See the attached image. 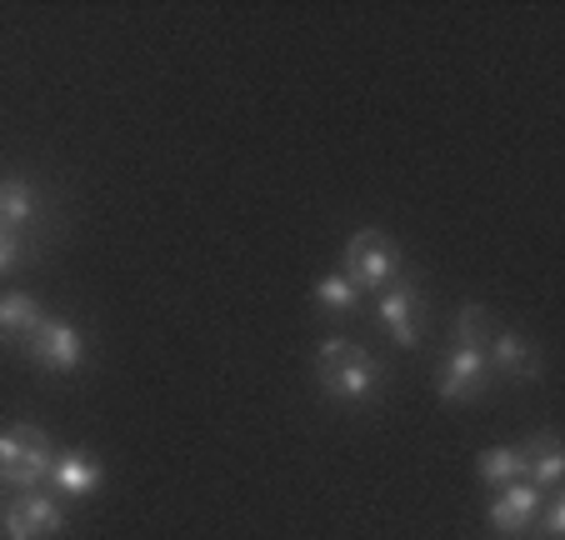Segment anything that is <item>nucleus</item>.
Here are the masks:
<instances>
[{"label":"nucleus","mask_w":565,"mask_h":540,"mask_svg":"<svg viewBox=\"0 0 565 540\" xmlns=\"http://www.w3.org/2000/svg\"><path fill=\"white\" fill-rule=\"evenodd\" d=\"M316 381L331 401H371L381 391V360L355 340H326L316 350Z\"/></svg>","instance_id":"obj_1"},{"label":"nucleus","mask_w":565,"mask_h":540,"mask_svg":"<svg viewBox=\"0 0 565 540\" xmlns=\"http://www.w3.org/2000/svg\"><path fill=\"white\" fill-rule=\"evenodd\" d=\"M55 466V445L41 425H11L0 431V486L35 490Z\"/></svg>","instance_id":"obj_2"},{"label":"nucleus","mask_w":565,"mask_h":540,"mask_svg":"<svg viewBox=\"0 0 565 540\" xmlns=\"http://www.w3.org/2000/svg\"><path fill=\"white\" fill-rule=\"evenodd\" d=\"M345 280H351L355 290H385L395 276V265H401V251H395V241L385 231H355L351 241H345Z\"/></svg>","instance_id":"obj_3"},{"label":"nucleus","mask_w":565,"mask_h":540,"mask_svg":"<svg viewBox=\"0 0 565 540\" xmlns=\"http://www.w3.org/2000/svg\"><path fill=\"white\" fill-rule=\"evenodd\" d=\"M25 350H31L35 366H45V371H61L71 375L81 360H86V336L71 326V320H51L41 316V326L31 330V340H25Z\"/></svg>","instance_id":"obj_4"},{"label":"nucleus","mask_w":565,"mask_h":540,"mask_svg":"<svg viewBox=\"0 0 565 540\" xmlns=\"http://www.w3.org/2000/svg\"><path fill=\"white\" fill-rule=\"evenodd\" d=\"M65 530L61 500L41 496V490H21V500H11L6 510V536L11 540H55Z\"/></svg>","instance_id":"obj_5"},{"label":"nucleus","mask_w":565,"mask_h":540,"mask_svg":"<svg viewBox=\"0 0 565 540\" xmlns=\"http://www.w3.org/2000/svg\"><path fill=\"white\" fill-rule=\"evenodd\" d=\"M420 290L416 286H391L381 290V300H375V316H381V326L391 330L401 346H420Z\"/></svg>","instance_id":"obj_6"},{"label":"nucleus","mask_w":565,"mask_h":540,"mask_svg":"<svg viewBox=\"0 0 565 540\" xmlns=\"http://www.w3.org/2000/svg\"><path fill=\"white\" fill-rule=\"evenodd\" d=\"M51 480L61 496L71 500H90L100 490V480H106V470H100V460L90 456V451H61L51 466Z\"/></svg>","instance_id":"obj_7"},{"label":"nucleus","mask_w":565,"mask_h":540,"mask_svg":"<svg viewBox=\"0 0 565 540\" xmlns=\"http://www.w3.org/2000/svg\"><path fill=\"white\" fill-rule=\"evenodd\" d=\"M440 401H470V395L486 391V356L480 350H450V360L440 366V381H436Z\"/></svg>","instance_id":"obj_8"},{"label":"nucleus","mask_w":565,"mask_h":540,"mask_svg":"<svg viewBox=\"0 0 565 540\" xmlns=\"http://www.w3.org/2000/svg\"><path fill=\"white\" fill-rule=\"evenodd\" d=\"M486 371L505 375V381H535L541 375V356H535V346L525 336H515V330H495L491 336V366Z\"/></svg>","instance_id":"obj_9"},{"label":"nucleus","mask_w":565,"mask_h":540,"mask_svg":"<svg viewBox=\"0 0 565 540\" xmlns=\"http://www.w3.org/2000/svg\"><path fill=\"white\" fill-rule=\"evenodd\" d=\"M541 490L531 486V480H511V486L501 490V500L491 506V526L501 530V536H515V530H525L535 516H541Z\"/></svg>","instance_id":"obj_10"},{"label":"nucleus","mask_w":565,"mask_h":540,"mask_svg":"<svg viewBox=\"0 0 565 540\" xmlns=\"http://www.w3.org/2000/svg\"><path fill=\"white\" fill-rule=\"evenodd\" d=\"M525 470H531V486H535V490L555 486V480L565 476V451H561V441H555V435H535V441L525 445Z\"/></svg>","instance_id":"obj_11"},{"label":"nucleus","mask_w":565,"mask_h":540,"mask_svg":"<svg viewBox=\"0 0 565 540\" xmlns=\"http://www.w3.org/2000/svg\"><path fill=\"white\" fill-rule=\"evenodd\" d=\"M35 326H41V310H35V300L25 296V290L0 296V340H15V346H25Z\"/></svg>","instance_id":"obj_12"},{"label":"nucleus","mask_w":565,"mask_h":540,"mask_svg":"<svg viewBox=\"0 0 565 540\" xmlns=\"http://www.w3.org/2000/svg\"><path fill=\"white\" fill-rule=\"evenodd\" d=\"M476 470H480V480H491V486H511V480L525 476V451L521 445H491V451H480Z\"/></svg>","instance_id":"obj_13"},{"label":"nucleus","mask_w":565,"mask_h":540,"mask_svg":"<svg viewBox=\"0 0 565 540\" xmlns=\"http://www.w3.org/2000/svg\"><path fill=\"white\" fill-rule=\"evenodd\" d=\"M35 215V195L25 180H0V225L6 231H15V225H25Z\"/></svg>","instance_id":"obj_14"},{"label":"nucleus","mask_w":565,"mask_h":540,"mask_svg":"<svg viewBox=\"0 0 565 540\" xmlns=\"http://www.w3.org/2000/svg\"><path fill=\"white\" fill-rule=\"evenodd\" d=\"M491 336H495V320H491V310L486 306H466L456 316V346L460 350H480Z\"/></svg>","instance_id":"obj_15"},{"label":"nucleus","mask_w":565,"mask_h":540,"mask_svg":"<svg viewBox=\"0 0 565 540\" xmlns=\"http://www.w3.org/2000/svg\"><path fill=\"white\" fill-rule=\"evenodd\" d=\"M310 296H316V306H320V310H355V300H361V290H355L345 276H320Z\"/></svg>","instance_id":"obj_16"},{"label":"nucleus","mask_w":565,"mask_h":540,"mask_svg":"<svg viewBox=\"0 0 565 540\" xmlns=\"http://www.w3.org/2000/svg\"><path fill=\"white\" fill-rule=\"evenodd\" d=\"M541 530H545V540H561L565 536V500L561 496L541 500Z\"/></svg>","instance_id":"obj_17"},{"label":"nucleus","mask_w":565,"mask_h":540,"mask_svg":"<svg viewBox=\"0 0 565 540\" xmlns=\"http://www.w3.org/2000/svg\"><path fill=\"white\" fill-rule=\"evenodd\" d=\"M15 265H21V241H15V231H0V276Z\"/></svg>","instance_id":"obj_18"},{"label":"nucleus","mask_w":565,"mask_h":540,"mask_svg":"<svg viewBox=\"0 0 565 540\" xmlns=\"http://www.w3.org/2000/svg\"><path fill=\"white\" fill-rule=\"evenodd\" d=\"M0 231H6V225H0Z\"/></svg>","instance_id":"obj_19"}]
</instances>
